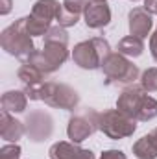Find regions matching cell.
Segmentation results:
<instances>
[{
    "instance_id": "cell-9",
    "label": "cell",
    "mask_w": 157,
    "mask_h": 159,
    "mask_svg": "<svg viewBox=\"0 0 157 159\" xmlns=\"http://www.w3.org/2000/svg\"><path fill=\"white\" fill-rule=\"evenodd\" d=\"M24 126H26V135L30 137V141L43 143L54 131V119L44 111H32L24 120Z\"/></svg>"
},
{
    "instance_id": "cell-2",
    "label": "cell",
    "mask_w": 157,
    "mask_h": 159,
    "mask_svg": "<svg viewBox=\"0 0 157 159\" xmlns=\"http://www.w3.org/2000/svg\"><path fill=\"white\" fill-rule=\"evenodd\" d=\"M117 109L137 122H148L157 117V100L152 98L141 85H128L117 100Z\"/></svg>"
},
{
    "instance_id": "cell-3",
    "label": "cell",
    "mask_w": 157,
    "mask_h": 159,
    "mask_svg": "<svg viewBox=\"0 0 157 159\" xmlns=\"http://www.w3.org/2000/svg\"><path fill=\"white\" fill-rule=\"evenodd\" d=\"M0 44L9 56H15L22 63L28 61L37 52V48L34 44V39H32V35L28 34V28H26V17L17 19L13 24H9L2 32Z\"/></svg>"
},
{
    "instance_id": "cell-10",
    "label": "cell",
    "mask_w": 157,
    "mask_h": 159,
    "mask_svg": "<svg viewBox=\"0 0 157 159\" xmlns=\"http://www.w3.org/2000/svg\"><path fill=\"white\" fill-rule=\"evenodd\" d=\"M17 76L24 85V93L30 100H39L41 85L44 83V74L32 63H22L17 70Z\"/></svg>"
},
{
    "instance_id": "cell-28",
    "label": "cell",
    "mask_w": 157,
    "mask_h": 159,
    "mask_svg": "<svg viewBox=\"0 0 157 159\" xmlns=\"http://www.w3.org/2000/svg\"><path fill=\"white\" fill-rule=\"evenodd\" d=\"M150 135H152V139H154V143L157 144V128H155V129H152V131H150Z\"/></svg>"
},
{
    "instance_id": "cell-18",
    "label": "cell",
    "mask_w": 157,
    "mask_h": 159,
    "mask_svg": "<svg viewBox=\"0 0 157 159\" xmlns=\"http://www.w3.org/2000/svg\"><path fill=\"white\" fill-rule=\"evenodd\" d=\"M117 50L126 57H139L144 52V43H142V39H139L135 35H128V37L118 41Z\"/></svg>"
},
{
    "instance_id": "cell-21",
    "label": "cell",
    "mask_w": 157,
    "mask_h": 159,
    "mask_svg": "<svg viewBox=\"0 0 157 159\" xmlns=\"http://www.w3.org/2000/svg\"><path fill=\"white\" fill-rule=\"evenodd\" d=\"M89 4H91L89 0H63V9L79 17V15L85 13V9H87Z\"/></svg>"
},
{
    "instance_id": "cell-12",
    "label": "cell",
    "mask_w": 157,
    "mask_h": 159,
    "mask_svg": "<svg viewBox=\"0 0 157 159\" xmlns=\"http://www.w3.org/2000/svg\"><path fill=\"white\" fill-rule=\"evenodd\" d=\"M83 19H85L87 28L102 30V28L109 26V22H111V7L107 6V2H92L87 6Z\"/></svg>"
},
{
    "instance_id": "cell-19",
    "label": "cell",
    "mask_w": 157,
    "mask_h": 159,
    "mask_svg": "<svg viewBox=\"0 0 157 159\" xmlns=\"http://www.w3.org/2000/svg\"><path fill=\"white\" fill-rule=\"evenodd\" d=\"M26 28H28V34L32 35V37H44L46 35V32L52 28L48 22H44V20H39V19H35V17H32V15H28L26 17Z\"/></svg>"
},
{
    "instance_id": "cell-20",
    "label": "cell",
    "mask_w": 157,
    "mask_h": 159,
    "mask_svg": "<svg viewBox=\"0 0 157 159\" xmlns=\"http://www.w3.org/2000/svg\"><path fill=\"white\" fill-rule=\"evenodd\" d=\"M141 87L146 93H157V67H150L141 74Z\"/></svg>"
},
{
    "instance_id": "cell-16",
    "label": "cell",
    "mask_w": 157,
    "mask_h": 159,
    "mask_svg": "<svg viewBox=\"0 0 157 159\" xmlns=\"http://www.w3.org/2000/svg\"><path fill=\"white\" fill-rule=\"evenodd\" d=\"M59 9H61V4L57 0H37L34 4V7H32V13L30 15L50 24L52 20H56Z\"/></svg>"
},
{
    "instance_id": "cell-25",
    "label": "cell",
    "mask_w": 157,
    "mask_h": 159,
    "mask_svg": "<svg viewBox=\"0 0 157 159\" xmlns=\"http://www.w3.org/2000/svg\"><path fill=\"white\" fill-rule=\"evenodd\" d=\"M150 52H152L154 61L157 63V28H155V32L150 35Z\"/></svg>"
},
{
    "instance_id": "cell-22",
    "label": "cell",
    "mask_w": 157,
    "mask_h": 159,
    "mask_svg": "<svg viewBox=\"0 0 157 159\" xmlns=\"http://www.w3.org/2000/svg\"><path fill=\"white\" fill-rule=\"evenodd\" d=\"M56 20H57V24H59L61 28H70V26H76V24H78L79 17L78 15L69 13V11H65V9H63V4H61V9H59Z\"/></svg>"
},
{
    "instance_id": "cell-27",
    "label": "cell",
    "mask_w": 157,
    "mask_h": 159,
    "mask_svg": "<svg viewBox=\"0 0 157 159\" xmlns=\"http://www.w3.org/2000/svg\"><path fill=\"white\" fill-rule=\"evenodd\" d=\"M144 7L152 15H157V0H144Z\"/></svg>"
},
{
    "instance_id": "cell-17",
    "label": "cell",
    "mask_w": 157,
    "mask_h": 159,
    "mask_svg": "<svg viewBox=\"0 0 157 159\" xmlns=\"http://www.w3.org/2000/svg\"><path fill=\"white\" fill-rule=\"evenodd\" d=\"M133 156L137 159H157V144L154 143L152 135H144L141 137L135 144H133Z\"/></svg>"
},
{
    "instance_id": "cell-4",
    "label": "cell",
    "mask_w": 157,
    "mask_h": 159,
    "mask_svg": "<svg viewBox=\"0 0 157 159\" xmlns=\"http://www.w3.org/2000/svg\"><path fill=\"white\" fill-rule=\"evenodd\" d=\"M111 54V46L104 37H92L89 41H81L74 44L72 59L83 70H96L102 69L104 59Z\"/></svg>"
},
{
    "instance_id": "cell-30",
    "label": "cell",
    "mask_w": 157,
    "mask_h": 159,
    "mask_svg": "<svg viewBox=\"0 0 157 159\" xmlns=\"http://www.w3.org/2000/svg\"><path fill=\"white\" fill-rule=\"evenodd\" d=\"M131 2H137V0H131Z\"/></svg>"
},
{
    "instance_id": "cell-6",
    "label": "cell",
    "mask_w": 157,
    "mask_h": 159,
    "mask_svg": "<svg viewBox=\"0 0 157 159\" xmlns=\"http://www.w3.org/2000/svg\"><path fill=\"white\" fill-rule=\"evenodd\" d=\"M39 100L50 107L63 109V111H74L79 104V94L76 89H72L67 83L57 81H44L41 85Z\"/></svg>"
},
{
    "instance_id": "cell-26",
    "label": "cell",
    "mask_w": 157,
    "mask_h": 159,
    "mask_svg": "<svg viewBox=\"0 0 157 159\" xmlns=\"http://www.w3.org/2000/svg\"><path fill=\"white\" fill-rule=\"evenodd\" d=\"M11 6H13L11 0H0V15H7L11 11Z\"/></svg>"
},
{
    "instance_id": "cell-11",
    "label": "cell",
    "mask_w": 157,
    "mask_h": 159,
    "mask_svg": "<svg viewBox=\"0 0 157 159\" xmlns=\"http://www.w3.org/2000/svg\"><path fill=\"white\" fill-rule=\"evenodd\" d=\"M128 26H129V35H135L139 39H144L150 35L154 28V15L142 6V7H133L128 13Z\"/></svg>"
},
{
    "instance_id": "cell-29",
    "label": "cell",
    "mask_w": 157,
    "mask_h": 159,
    "mask_svg": "<svg viewBox=\"0 0 157 159\" xmlns=\"http://www.w3.org/2000/svg\"><path fill=\"white\" fill-rule=\"evenodd\" d=\"M89 2L92 4V2H107V0H89Z\"/></svg>"
},
{
    "instance_id": "cell-23",
    "label": "cell",
    "mask_w": 157,
    "mask_h": 159,
    "mask_svg": "<svg viewBox=\"0 0 157 159\" xmlns=\"http://www.w3.org/2000/svg\"><path fill=\"white\" fill-rule=\"evenodd\" d=\"M20 146L17 143H11V144H4L0 148V159H20Z\"/></svg>"
},
{
    "instance_id": "cell-15",
    "label": "cell",
    "mask_w": 157,
    "mask_h": 159,
    "mask_svg": "<svg viewBox=\"0 0 157 159\" xmlns=\"http://www.w3.org/2000/svg\"><path fill=\"white\" fill-rule=\"evenodd\" d=\"M26 106H28V96L24 91H7L2 94V111H7V113H22L26 111Z\"/></svg>"
},
{
    "instance_id": "cell-24",
    "label": "cell",
    "mask_w": 157,
    "mask_h": 159,
    "mask_svg": "<svg viewBox=\"0 0 157 159\" xmlns=\"http://www.w3.org/2000/svg\"><path fill=\"white\" fill-rule=\"evenodd\" d=\"M98 159H128V157L122 150H105V152H102V156Z\"/></svg>"
},
{
    "instance_id": "cell-1",
    "label": "cell",
    "mask_w": 157,
    "mask_h": 159,
    "mask_svg": "<svg viewBox=\"0 0 157 159\" xmlns=\"http://www.w3.org/2000/svg\"><path fill=\"white\" fill-rule=\"evenodd\" d=\"M69 34L65 28L52 26L46 35H44V44L43 50H37L28 61L24 63H32L39 69L44 76L54 74L56 70H59L63 67V63L69 59Z\"/></svg>"
},
{
    "instance_id": "cell-14",
    "label": "cell",
    "mask_w": 157,
    "mask_h": 159,
    "mask_svg": "<svg viewBox=\"0 0 157 159\" xmlns=\"http://www.w3.org/2000/svg\"><path fill=\"white\" fill-rule=\"evenodd\" d=\"M24 133H26L24 122L11 117V113H7V111H2V115H0V135L4 141L17 143L19 139H22Z\"/></svg>"
},
{
    "instance_id": "cell-7",
    "label": "cell",
    "mask_w": 157,
    "mask_h": 159,
    "mask_svg": "<svg viewBox=\"0 0 157 159\" xmlns=\"http://www.w3.org/2000/svg\"><path fill=\"white\" fill-rule=\"evenodd\" d=\"M98 129L105 137L118 141V139L131 137L135 133L137 120L128 117L126 113H122L118 109H107V111L100 113V117H98Z\"/></svg>"
},
{
    "instance_id": "cell-13",
    "label": "cell",
    "mask_w": 157,
    "mask_h": 159,
    "mask_svg": "<svg viewBox=\"0 0 157 159\" xmlns=\"http://www.w3.org/2000/svg\"><path fill=\"white\" fill-rule=\"evenodd\" d=\"M48 156L50 159H96L91 150H85L76 143H67V141L52 144Z\"/></svg>"
},
{
    "instance_id": "cell-5",
    "label": "cell",
    "mask_w": 157,
    "mask_h": 159,
    "mask_svg": "<svg viewBox=\"0 0 157 159\" xmlns=\"http://www.w3.org/2000/svg\"><path fill=\"white\" fill-rule=\"evenodd\" d=\"M102 72L105 76V83L113 85H131L135 80L139 78V67L120 52H111L104 63H102Z\"/></svg>"
},
{
    "instance_id": "cell-8",
    "label": "cell",
    "mask_w": 157,
    "mask_h": 159,
    "mask_svg": "<svg viewBox=\"0 0 157 159\" xmlns=\"http://www.w3.org/2000/svg\"><path fill=\"white\" fill-rule=\"evenodd\" d=\"M98 117H100V113L92 107H87L81 113H76L69 120V126H67V135H69L70 143L79 144V143L87 141L94 131H98Z\"/></svg>"
}]
</instances>
